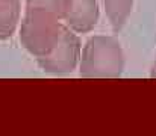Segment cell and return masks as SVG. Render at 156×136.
Wrapping results in <instances>:
<instances>
[{
    "instance_id": "obj_5",
    "label": "cell",
    "mask_w": 156,
    "mask_h": 136,
    "mask_svg": "<svg viewBox=\"0 0 156 136\" xmlns=\"http://www.w3.org/2000/svg\"><path fill=\"white\" fill-rule=\"evenodd\" d=\"M20 12V0H0V40H6L15 32Z\"/></svg>"
},
{
    "instance_id": "obj_7",
    "label": "cell",
    "mask_w": 156,
    "mask_h": 136,
    "mask_svg": "<svg viewBox=\"0 0 156 136\" xmlns=\"http://www.w3.org/2000/svg\"><path fill=\"white\" fill-rule=\"evenodd\" d=\"M26 6L29 8H40L58 15L61 20L64 17V12L68 6V0H26Z\"/></svg>"
},
{
    "instance_id": "obj_1",
    "label": "cell",
    "mask_w": 156,
    "mask_h": 136,
    "mask_svg": "<svg viewBox=\"0 0 156 136\" xmlns=\"http://www.w3.org/2000/svg\"><path fill=\"white\" fill-rule=\"evenodd\" d=\"M124 70V53L114 37L96 35L87 41L80 56V76L87 79H115Z\"/></svg>"
},
{
    "instance_id": "obj_3",
    "label": "cell",
    "mask_w": 156,
    "mask_h": 136,
    "mask_svg": "<svg viewBox=\"0 0 156 136\" xmlns=\"http://www.w3.org/2000/svg\"><path fill=\"white\" fill-rule=\"evenodd\" d=\"M80 59V40L76 32L64 26L59 40L44 56L38 58L40 67L50 74H65L76 68Z\"/></svg>"
},
{
    "instance_id": "obj_6",
    "label": "cell",
    "mask_w": 156,
    "mask_h": 136,
    "mask_svg": "<svg viewBox=\"0 0 156 136\" xmlns=\"http://www.w3.org/2000/svg\"><path fill=\"white\" fill-rule=\"evenodd\" d=\"M102 2L111 26L114 27V30H120L126 24L132 12L133 0H102Z\"/></svg>"
},
{
    "instance_id": "obj_8",
    "label": "cell",
    "mask_w": 156,
    "mask_h": 136,
    "mask_svg": "<svg viewBox=\"0 0 156 136\" xmlns=\"http://www.w3.org/2000/svg\"><path fill=\"white\" fill-rule=\"evenodd\" d=\"M150 77L156 79V58H155V64H153V67H152V71H150Z\"/></svg>"
},
{
    "instance_id": "obj_2",
    "label": "cell",
    "mask_w": 156,
    "mask_h": 136,
    "mask_svg": "<svg viewBox=\"0 0 156 136\" xmlns=\"http://www.w3.org/2000/svg\"><path fill=\"white\" fill-rule=\"evenodd\" d=\"M64 24L58 15L46 9L26 6L20 29V41L37 59L47 54L61 37Z\"/></svg>"
},
{
    "instance_id": "obj_4",
    "label": "cell",
    "mask_w": 156,
    "mask_h": 136,
    "mask_svg": "<svg viewBox=\"0 0 156 136\" xmlns=\"http://www.w3.org/2000/svg\"><path fill=\"white\" fill-rule=\"evenodd\" d=\"M99 17L100 11L97 0H68L62 20L70 30L87 33L96 27Z\"/></svg>"
}]
</instances>
